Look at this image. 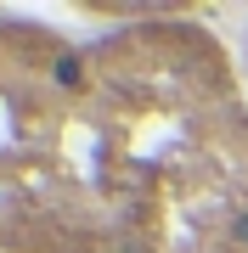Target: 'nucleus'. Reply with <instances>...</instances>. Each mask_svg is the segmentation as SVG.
<instances>
[{
  "label": "nucleus",
  "mask_w": 248,
  "mask_h": 253,
  "mask_svg": "<svg viewBox=\"0 0 248 253\" xmlns=\"http://www.w3.org/2000/svg\"><path fill=\"white\" fill-rule=\"evenodd\" d=\"M0 253H248V62L192 11L0 17Z\"/></svg>",
  "instance_id": "1"
},
{
  "label": "nucleus",
  "mask_w": 248,
  "mask_h": 253,
  "mask_svg": "<svg viewBox=\"0 0 248 253\" xmlns=\"http://www.w3.org/2000/svg\"><path fill=\"white\" fill-rule=\"evenodd\" d=\"M243 62H248V45H243Z\"/></svg>",
  "instance_id": "2"
}]
</instances>
